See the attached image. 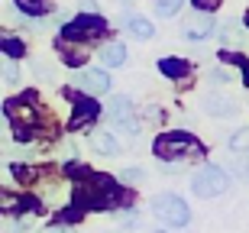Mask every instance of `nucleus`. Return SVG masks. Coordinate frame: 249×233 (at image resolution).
<instances>
[{
	"label": "nucleus",
	"mask_w": 249,
	"mask_h": 233,
	"mask_svg": "<svg viewBox=\"0 0 249 233\" xmlns=\"http://www.w3.org/2000/svg\"><path fill=\"white\" fill-rule=\"evenodd\" d=\"M74 197H78V204H81V207L107 211V207L120 204V188H117V181L107 178V175H88V181L78 185Z\"/></svg>",
	"instance_id": "nucleus-1"
},
{
	"label": "nucleus",
	"mask_w": 249,
	"mask_h": 233,
	"mask_svg": "<svg viewBox=\"0 0 249 233\" xmlns=\"http://www.w3.org/2000/svg\"><path fill=\"white\" fill-rule=\"evenodd\" d=\"M152 214H156L165 227H185L188 220H191L188 204L178 195H172V191H162V195L152 197Z\"/></svg>",
	"instance_id": "nucleus-2"
},
{
	"label": "nucleus",
	"mask_w": 249,
	"mask_h": 233,
	"mask_svg": "<svg viewBox=\"0 0 249 233\" xmlns=\"http://www.w3.org/2000/svg\"><path fill=\"white\" fill-rule=\"evenodd\" d=\"M227 188H230V175H227L223 168H217V165L197 168L194 178H191V191L197 197H217V195H223Z\"/></svg>",
	"instance_id": "nucleus-3"
},
{
	"label": "nucleus",
	"mask_w": 249,
	"mask_h": 233,
	"mask_svg": "<svg viewBox=\"0 0 249 233\" xmlns=\"http://www.w3.org/2000/svg\"><path fill=\"white\" fill-rule=\"evenodd\" d=\"M194 152H201V143L194 140V136H188V133H165V136L156 140V156L165 159V162L194 156Z\"/></svg>",
	"instance_id": "nucleus-4"
},
{
	"label": "nucleus",
	"mask_w": 249,
	"mask_h": 233,
	"mask_svg": "<svg viewBox=\"0 0 249 233\" xmlns=\"http://www.w3.org/2000/svg\"><path fill=\"white\" fill-rule=\"evenodd\" d=\"M107 120H110L123 136H136L139 133V123H136V117H133V104H129L126 94H117V97L107 101Z\"/></svg>",
	"instance_id": "nucleus-5"
},
{
	"label": "nucleus",
	"mask_w": 249,
	"mask_h": 233,
	"mask_svg": "<svg viewBox=\"0 0 249 233\" xmlns=\"http://www.w3.org/2000/svg\"><path fill=\"white\" fill-rule=\"evenodd\" d=\"M104 29H107L104 17H97V13H81V17H74L71 23L62 29V36L65 39H94V36H101Z\"/></svg>",
	"instance_id": "nucleus-6"
},
{
	"label": "nucleus",
	"mask_w": 249,
	"mask_h": 233,
	"mask_svg": "<svg viewBox=\"0 0 249 233\" xmlns=\"http://www.w3.org/2000/svg\"><path fill=\"white\" fill-rule=\"evenodd\" d=\"M74 88L84 94H91V97H101V94L110 91V78H107V72H101V68H81L78 75H74Z\"/></svg>",
	"instance_id": "nucleus-7"
},
{
	"label": "nucleus",
	"mask_w": 249,
	"mask_h": 233,
	"mask_svg": "<svg viewBox=\"0 0 249 233\" xmlns=\"http://www.w3.org/2000/svg\"><path fill=\"white\" fill-rule=\"evenodd\" d=\"M185 36L188 39H207V36H213V19L207 17L204 10H197V13L185 23Z\"/></svg>",
	"instance_id": "nucleus-8"
},
{
	"label": "nucleus",
	"mask_w": 249,
	"mask_h": 233,
	"mask_svg": "<svg viewBox=\"0 0 249 233\" xmlns=\"http://www.w3.org/2000/svg\"><path fill=\"white\" fill-rule=\"evenodd\" d=\"M204 110L213 113V117H233V113H240V107H236V101H230V97H223V94H207L204 97Z\"/></svg>",
	"instance_id": "nucleus-9"
},
{
	"label": "nucleus",
	"mask_w": 249,
	"mask_h": 233,
	"mask_svg": "<svg viewBox=\"0 0 249 233\" xmlns=\"http://www.w3.org/2000/svg\"><path fill=\"white\" fill-rule=\"evenodd\" d=\"M123 29H126L133 39H152V33H156V26H152L146 17H136V13H129V17L123 19Z\"/></svg>",
	"instance_id": "nucleus-10"
},
{
	"label": "nucleus",
	"mask_w": 249,
	"mask_h": 233,
	"mask_svg": "<svg viewBox=\"0 0 249 233\" xmlns=\"http://www.w3.org/2000/svg\"><path fill=\"white\" fill-rule=\"evenodd\" d=\"M74 107H78V113L71 117V130H81L84 123H91L97 113H101V107L97 104H91V101H84V97H78L74 101Z\"/></svg>",
	"instance_id": "nucleus-11"
},
{
	"label": "nucleus",
	"mask_w": 249,
	"mask_h": 233,
	"mask_svg": "<svg viewBox=\"0 0 249 233\" xmlns=\"http://www.w3.org/2000/svg\"><path fill=\"white\" fill-rule=\"evenodd\" d=\"M101 55V62L107 68H120V65H126V49L120 46V42H107V46L97 52Z\"/></svg>",
	"instance_id": "nucleus-12"
},
{
	"label": "nucleus",
	"mask_w": 249,
	"mask_h": 233,
	"mask_svg": "<svg viewBox=\"0 0 249 233\" xmlns=\"http://www.w3.org/2000/svg\"><path fill=\"white\" fill-rule=\"evenodd\" d=\"M7 117L13 123H26V126H29V123L36 120V110H33L26 101H10L7 104Z\"/></svg>",
	"instance_id": "nucleus-13"
},
{
	"label": "nucleus",
	"mask_w": 249,
	"mask_h": 233,
	"mask_svg": "<svg viewBox=\"0 0 249 233\" xmlns=\"http://www.w3.org/2000/svg\"><path fill=\"white\" fill-rule=\"evenodd\" d=\"M91 149L97 156H117L120 152V143L113 140V136H107V133H91Z\"/></svg>",
	"instance_id": "nucleus-14"
},
{
	"label": "nucleus",
	"mask_w": 249,
	"mask_h": 233,
	"mask_svg": "<svg viewBox=\"0 0 249 233\" xmlns=\"http://www.w3.org/2000/svg\"><path fill=\"white\" fill-rule=\"evenodd\" d=\"M220 39H223V46H243L246 42V33H243V26L236 19H227L220 26Z\"/></svg>",
	"instance_id": "nucleus-15"
},
{
	"label": "nucleus",
	"mask_w": 249,
	"mask_h": 233,
	"mask_svg": "<svg viewBox=\"0 0 249 233\" xmlns=\"http://www.w3.org/2000/svg\"><path fill=\"white\" fill-rule=\"evenodd\" d=\"M17 7L23 13H29V17H46V13L55 10V3L52 0H17Z\"/></svg>",
	"instance_id": "nucleus-16"
},
{
	"label": "nucleus",
	"mask_w": 249,
	"mask_h": 233,
	"mask_svg": "<svg viewBox=\"0 0 249 233\" xmlns=\"http://www.w3.org/2000/svg\"><path fill=\"white\" fill-rule=\"evenodd\" d=\"M159 68H162V75H168V78L188 75V65H185V62H178V58H162V62H159Z\"/></svg>",
	"instance_id": "nucleus-17"
},
{
	"label": "nucleus",
	"mask_w": 249,
	"mask_h": 233,
	"mask_svg": "<svg viewBox=\"0 0 249 233\" xmlns=\"http://www.w3.org/2000/svg\"><path fill=\"white\" fill-rule=\"evenodd\" d=\"M230 152H236V156H249V130H236L230 136Z\"/></svg>",
	"instance_id": "nucleus-18"
},
{
	"label": "nucleus",
	"mask_w": 249,
	"mask_h": 233,
	"mask_svg": "<svg viewBox=\"0 0 249 233\" xmlns=\"http://www.w3.org/2000/svg\"><path fill=\"white\" fill-rule=\"evenodd\" d=\"M181 7H185V0H156V13H159V17H165V19L175 17Z\"/></svg>",
	"instance_id": "nucleus-19"
},
{
	"label": "nucleus",
	"mask_w": 249,
	"mask_h": 233,
	"mask_svg": "<svg viewBox=\"0 0 249 233\" xmlns=\"http://www.w3.org/2000/svg\"><path fill=\"white\" fill-rule=\"evenodd\" d=\"M0 75H3V81L7 84H17L19 81V68L13 58H0Z\"/></svg>",
	"instance_id": "nucleus-20"
},
{
	"label": "nucleus",
	"mask_w": 249,
	"mask_h": 233,
	"mask_svg": "<svg viewBox=\"0 0 249 233\" xmlns=\"http://www.w3.org/2000/svg\"><path fill=\"white\" fill-rule=\"evenodd\" d=\"M23 207H26V201H23V197L0 191V211H23Z\"/></svg>",
	"instance_id": "nucleus-21"
},
{
	"label": "nucleus",
	"mask_w": 249,
	"mask_h": 233,
	"mask_svg": "<svg viewBox=\"0 0 249 233\" xmlns=\"http://www.w3.org/2000/svg\"><path fill=\"white\" fill-rule=\"evenodd\" d=\"M0 52H7V58H17V55H23V42L19 39H3L0 42Z\"/></svg>",
	"instance_id": "nucleus-22"
},
{
	"label": "nucleus",
	"mask_w": 249,
	"mask_h": 233,
	"mask_svg": "<svg viewBox=\"0 0 249 233\" xmlns=\"http://www.w3.org/2000/svg\"><path fill=\"white\" fill-rule=\"evenodd\" d=\"M142 178H146V172H142V168H123V172H120V181H123V185H136V181H142Z\"/></svg>",
	"instance_id": "nucleus-23"
},
{
	"label": "nucleus",
	"mask_w": 249,
	"mask_h": 233,
	"mask_svg": "<svg viewBox=\"0 0 249 233\" xmlns=\"http://www.w3.org/2000/svg\"><path fill=\"white\" fill-rule=\"evenodd\" d=\"M230 72H227V68H213V72H211V81L213 84H227V81H230Z\"/></svg>",
	"instance_id": "nucleus-24"
},
{
	"label": "nucleus",
	"mask_w": 249,
	"mask_h": 233,
	"mask_svg": "<svg viewBox=\"0 0 249 233\" xmlns=\"http://www.w3.org/2000/svg\"><path fill=\"white\" fill-rule=\"evenodd\" d=\"M194 3H197V10H204V13L213 10V7H220V0H194Z\"/></svg>",
	"instance_id": "nucleus-25"
},
{
	"label": "nucleus",
	"mask_w": 249,
	"mask_h": 233,
	"mask_svg": "<svg viewBox=\"0 0 249 233\" xmlns=\"http://www.w3.org/2000/svg\"><path fill=\"white\" fill-rule=\"evenodd\" d=\"M49 233H71V230H65V227H58V230H49Z\"/></svg>",
	"instance_id": "nucleus-26"
},
{
	"label": "nucleus",
	"mask_w": 249,
	"mask_h": 233,
	"mask_svg": "<svg viewBox=\"0 0 249 233\" xmlns=\"http://www.w3.org/2000/svg\"><path fill=\"white\" fill-rule=\"evenodd\" d=\"M0 123H3V117H0Z\"/></svg>",
	"instance_id": "nucleus-27"
},
{
	"label": "nucleus",
	"mask_w": 249,
	"mask_h": 233,
	"mask_svg": "<svg viewBox=\"0 0 249 233\" xmlns=\"http://www.w3.org/2000/svg\"><path fill=\"white\" fill-rule=\"evenodd\" d=\"M156 233H162V230H156Z\"/></svg>",
	"instance_id": "nucleus-28"
},
{
	"label": "nucleus",
	"mask_w": 249,
	"mask_h": 233,
	"mask_svg": "<svg viewBox=\"0 0 249 233\" xmlns=\"http://www.w3.org/2000/svg\"><path fill=\"white\" fill-rule=\"evenodd\" d=\"M246 23H249V17H246Z\"/></svg>",
	"instance_id": "nucleus-29"
},
{
	"label": "nucleus",
	"mask_w": 249,
	"mask_h": 233,
	"mask_svg": "<svg viewBox=\"0 0 249 233\" xmlns=\"http://www.w3.org/2000/svg\"><path fill=\"white\" fill-rule=\"evenodd\" d=\"M246 81H249V75H246Z\"/></svg>",
	"instance_id": "nucleus-30"
}]
</instances>
